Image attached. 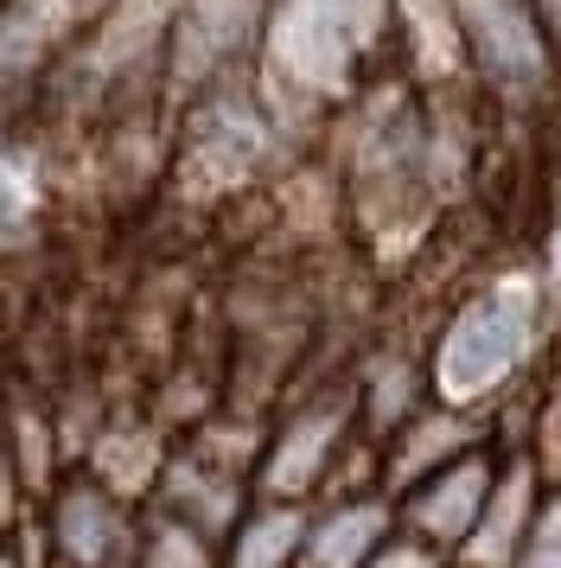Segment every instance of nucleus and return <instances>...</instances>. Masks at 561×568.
<instances>
[{
    "instance_id": "obj_1",
    "label": "nucleus",
    "mask_w": 561,
    "mask_h": 568,
    "mask_svg": "<svg viewBox=\"0 0 561 568\" xmlns=\"http://www.w3.org/2000/svg\"><path fill=\"white\" fill-rule=\"evenodd\" d=\"M542 320H549V294L523 268L466 287L459 307L440 320L434 345L421 352L428 358V389L453 409L491 415L523 384L536 345H542Z\"/></svg>"
},
{
    "instance_id": "obj_2",
    "label": "nucleus",
    "mask_w": 561,
    "mask_h": 568,
    "mask_svg": "<svg viewBox=\"0 0 561 568\" xmlns=\"http://www.w3.org/2000/svg\"><path fill=\"white\" fill-rule=\"evenodd\" d=\"M396 39V0H275L255 78L287 109L345 103Z\"/></svg>"
},
{
    "instance_id": "obj_3",
    "label": "nucleus",
    "mask_w": 561,
    "mask_h": 568,
    "mask_svg": "<svg viewBox=\"0 0 561 568\" xmlns=\"http://www.w3.org/2000/svg\"><path fill=\"white\" fill-rule=\"evenodd\" d=\"M364 447H370V435L357 422L351 384L313 389L262 435V447H255V491L313 505V498L345 486V460H357Z\"/></svg>"
},
{
    "instance_id": "obj_4",
    "label": "nucleus",
    "mask_w": 561,
    "mask_h": 568,
    "mask_svg": "<svg viewBox=\"0 0 561 568\" xmlns=\"http://www.w3.org/2000/svg\"><path fill=\"white\" fill-rule=\"evenodd\" d=\"M472 78L504 103H536L561 64V32L549 0H447Z\"/></svg>"
},
{
    "instance_id": "obj_5",
    "label": "nucleus",
    "mask_w": 561,
    "mask_h": 568,
    "mask_svg": "<svg viewBox=\"0 0 561 568\" xmlns=\"http://www.w3.org/2000/svg\"><path fill=\"white\" fill-rule=\"evenodd\" d=\"M51 568H134V530L141 498L115 491L90 466H64L51 491L39 498Z\"/></svg>"
},
{
    "instance_id": "obj_6",
    "label": "nucleus",
    "mask_w": 561,
    "mask_h": 568,
    "mask_svg": "<svg viewBox=\"0 0 561 568\" xmlns=\"http://www.w3.org/2000/svg\"><path fill=\"white\" fill-rule=\"evenodd\" d=\"M268 7L275 0H178L173 45H166V83L198 97L204 83L255 64Z\"/></svg>"
},
{
    "instance_id": "obj_7",
    "label": "nucleus",
    "mask_w": 561,
    "mask_h": 568,
    "mask_svg": "<svg viewBox=\"0 0 561 568\" xmlns=\"http://www.w3.org/2000/svg\"><path fill=\"white\" fill-rule=\"evenodd\" d=\"M498 460H504V440H484L472 454L434 466L428 479H415L408 491H396V524H402L408 537L434 542L440 556H459V542L472 537L484 498H491Z\"/></svg>"
},
{
    "instance_id": "obj_8",
    "label": "nucleus",
    "mask_w": 561,
    "mask_h": 568,
    "mask_svg": "<svg viewBox=\"0 0 561 568\" xmlns=\"http://www.w3.org/2000/svg\"><path fill=\"white\" fill-rule=\"evenodd\" d=\"M484 440H498V422H491V415L453 409V403L428 396L408 422H396V428L377 440V486L396 498V491H408L415 479H428L434 466L459 460V454H472Z\"/></svg>"
},
{
    "instance_id": "obj_9",
    "label": "nucleus",
    "mask_w": 561,
    "mask_h": 568,
    "mask_svg": "<svg viewBox=\"0 0 561 568\" xmlns=\"http://www.w3.org/2000/svg\"><path fill=\"white\" fill-rule=\"evenodd\" d=\"M396 537V498L382 486H345L313 498L300 568H364Z\"/></svg>"
},
{
    "instance_id": "obj_10",
    "label": "nucleus",
    "mask_w": 561,
    "mask_h": 568,
    "mask_svg": "<svg viewBox=\"0 0 561 568\" xmlns=\"http://www.w3.org/2000/svg\"><path fill=\"white\" fill-rule=\"evenodd\" d=\"M542 498H549L542 466H536L523 447H504L498 479H491V498H484L479 524H472V537L459 542L453 562H466V568H510L517 562V542H523V530H530V517H536Z\"/></svg>"
},
{
    "instance_id": "obj_11",
    "label": "nucleus",
    "mask_w": 561,
    "mask_h": 568,
    "mask_svg": "<svg viewBox=\"0 0 561 568\" xmlns=\"http://www.w3.org/2000/svg\"><path fill=\"white\" fill-rule=\"evenodd\" d=\"M306 511L300 498H268L255 491L243 517L217 542V568H300L306 556Z\"/></svg>"
},
{
    "instance_id": "obj_12",
    "label": "nucleus",
    "mask_w": 561,
    "mask_h": 568,
    "mask_svg": "<svg viewBox=\"0 0 561 568\" xmlns=\"http://www.w3.org/2000/svg\"><path fill=\"white\" fill-rule=\"evenodd\" d=\"M351 396H357V422H364V435L382 440L396 422L428 403V358L421 352H377V358L364 364L351 377Z\"/></svg>"
},
{
    "instance_id": "obj_13",
    "label": "nucleus",
    "mask_w": 561,
    "mask_h": 568,
    "mask_svg": "<svg viewBox=\"0 0 561 568\" xmlns=\"http://www.w3.org/2000/svg\"><path fill=\"white\" fill-rule=\"evenodd\" d=\"M134 568H217V537L198 530L192 517L166 511L160 498H147L141 530H134Z\"/></svg>"
},
{
    "instance_id": "obj_14",
    "label": "nucleus",
    "mask_w": 561,
    "mask_h": 568,
    "mask_svg": "<svg viewBox=\"0 0 561 568\" xmlns=\"http://www.w3.org/2000/svg\"><path fill=\"white\" fill-rule=\"evenodd\" d=\"M510 568H561V486H549V498L536 505L530 530L517 542V562Z\"/></svg>"
},
{
    "instance_id": "obj_15",
    "label": "nucleus",
    "mask_w": 561,
    "mask_h": 568,
    "mask_svg": "<svg viewBox=\"0 0 561 568\" xmlns=\"http://www.w3.org/2000/svg\"><path fill=\"white\" fill-rule=\"evenodd\" d=\"M32 511H39V491H32V479L20 473L13 447H7V435H0V542L13 537Z\"/></svg>"
},
{
    "instance_id": "obj_16",
    "label": "nucleus",
    "mask_w": 561,
    "mask_h": 568,
    "mask_svg": "<svg viewBox=\"0 0 561 568\" xmlns=\"http://www.w3.org/2000/svg\"><path fill=\"white\" fill-rule=\"evenodd\" d=\"M447 562H453V556H440L434 542L408 537L402 524H396V537L382 542V549H377V556H370V562H364V568H447Z\"/></svg>"
},
{
    "instance_id": "obj_17",
    "label": "nucleus",
    "mask_w": 561,
    "mask_h": 568,
    "mask_svg": "<svg viewBox=\"0 0 561 568\" xmlns=\"http://www.w3.org/2000/svg\"><path fill=\"white\" fill-rule=\"evenodd\" d=\"M0 568H26L20 556H13V542H0Z\"/></svg>"
},
{
    "instance_id": "obj_18",
    "label": "nucleus",
    "mask_w": 561,
    "mask_h": 568,
    "mask_svg": "<svg viewBox=\"0 0 561 568\" xmlns=\"http://www.w3.org/2000/svg\"><path fill=\"white\" fill-rule=\"evenodd\" d=\"M447 568H466V562H447Z\"/></svg>"
}]
</instances>
